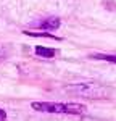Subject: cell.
Segmentation results:
<instances>
[{
  "mask_svg": "<svg viewBox=\"0 0 116 121\" xmlns=\"http://www.w3.org/2000/svg\"><path fill=\"white\" fill-rule=\"evenodd\" d=\"M31 107L36 112H45V113H65V115H82V113H86L84 105H79V103L32 102Z\"/></svg>",
  "mask_w": 116,
  "mask_h": 121,
  "instance_id": "1",
  "label": "cell"
},
{
  "mask_svg": "<svg viewBox=\"0 0 116 121\" xmlns=\"http://www.w3.org/2000/svg\"><path fill=\"white\" fill-rule=\"evenodd\" d=\"M66 91L73 92L74 95H81L86 99H105L108 97V89L100 86L97 82H81V84H73L68 86Z\"/></svg>",
  "mask_w": 116,
  "mask_h": 121,
  "instance_id": "2",
  "label": "cell"
},
{
  "mask_svg": "<svg viewBox=\"0 0 116 121\" xmlns=\"http://www.w3.org/2000/svg\"><path fill=\"white\" fill-rule=\"evenodd\" d=\"M60 24H61V19L58 18V16H50V18L44 19V21H39L37 26L39 29H47V31H55V29L60 28Z\"/></svg>",
  "mask_w": 116,
  "mask_h": 121,
  "instance_id": "3",
  "label": "cell"
},
{
  "mask_svg": "<svg viewBox=\"0 0 116 121\" xmlns=\"http://www.w3.org/2000/svg\"><path fill=\"white\" fill-rule=\"evenodd\" d=\"M55 53H57V50H55V48H48V47H42V45L36 47V55H39V56L52 58V56H55Z\"/></svg>",
  "mask_w": 116,
  "mask_h": 121,
  "instance_id": "4",
  "label": "cell"
},
{
  "mask_svg": "<svg viewBox=\"0 0 116 121\" xmlns=\"http://www.w3.org/2000/svg\"><path fill=\"white\" fill-rule=\"evenodd\" d=\"M26 36H31V37H48V39H53V40H61L60 37L53 36V34H48V32H31V31H24Z\"/></svg>",
  "mask_w": 116,
  "mask_h": 121,
  "instance_id": "5",
  "label": "cell"
},
{
  "mask_svg": "<svg viewBox=\"0 0 116 121\" xmlns=\"http://www.w3.org/2000/svg\"><path fill=\"white\" fill-rule=\"evenodd\" d=\"M92 58H97V60H105V61H113L116 63V55H106V53H94L90 55Z\"/></svg>",
  "mask_w": 116,
  "mask_h": 121,
  "instance_id": "6",
  "label": "cell"
},
{
  "mask_svg": "<svg viewBox=\"0 0 116 121\" xmlns=\"http://www.w3.org/2000/svg\"><path fill=\"white\" fill-rule=\"evenodd\" d=\"M5 120H7V113L0 108V121H5Z\"/></svg>",
  "mask_w": 116,
  "mask_h": 121,
  "instance_id": "7",
  "label": "cell"
},
{
  "mask_svg": "<svg viewBox=\"0 0 116 121\" xmlns=\"http://www.w3.org/2000/svg\"><path fill=\"white\" fill-rule=\"evenodd\" d=\"M0 58H2V53H0Z\"/></svg>",
  "mask_w": 116,
  "mask_h": 121,
  "instance_id": "8",
  "label": "cell"
}]
</instances>
